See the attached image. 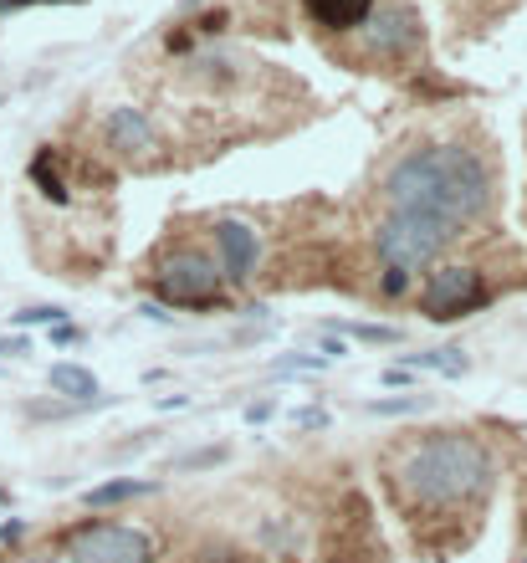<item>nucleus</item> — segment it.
Listing matches in <instances>:
<instances>
[{
  "mask_svg": "<svg viewBox=\"0 0 527 563\" xmlns=\"http://www.w3.org/2000/svg\"><path fill=\"white\" fill-rule=\"evenodd\" d=\"M103 128H108V144L118 154H149L154 149V118L144 108H113Z\"/></svg>",
  "mask_w": 527,
  "mask_h": 563,
  "instance_id": "1a4fd4ad",
  "label": "nucleus"
},
{
  "mask_svg": "<svg viewBox=\"0 0 527 563\" xmlns=\"http://www.w3.org/2000/svg\"><path fill=\"white\" fill-rule=\"evenodd\" d=\"M492 476H497L492 451L481 446L476 436H461V430L420 436L400 456H389V487H394V497H405L425 517H441V512L481 502V497H487V487H492Z\"/></svg>",
  "mask_w": 527,
  "mask_h": 563,
  "instance_id": "f03ea898",
  "label": "nucleus"
},
{
  "mask_svg": "<svg viewBox=\"0 0 527 563\" xmlns=\"http://www.w3.org/2000/svg\"><path fill=\"white\" fill-rule=\"evenodd\" d=\"M21 354H31V338H26V333L0 338V359H21Z\"/></svg>",
  "mask_w": 527,
  "mask_h": 563,
  "instance_id": "412c9836",
  "label": "nucleus"
},
{
  "mask_svg": "<svg viewBox=\"0 0 527 563\" xmlns=\"http://www.w3.org/2000/svg\"><path fill=\"white\" fill-rule=\"evenodd\" d=\"M52 343H57V349H67V343H82V328H72V323H57V328H52Z\"/></svg>",
  "mask_w": 527,
  "mask_h": 563,
  "instance_id": "a878e982",
  "label": "nucleus"
},
{
  "mask_svg": "<svg viewBox=\"0 0 527 563\" xmlns=\"http://www.w3.org/2000/svg\"><path fill=\"white\" fill-rule=\"evenodd\" d=\"M384 200L394 215H425L461 236L492 210V164L466 144H425L389 164Z\"/></svg>",
  "mask_w": 527,
  "mask_h": 563,
  "instance_id": "f257e3e1",
  "label": "nucleus"
},
{
  "mask_svg": "<svg viewBox=\"0 0 527 563\" xmlns=\"http://www.w3.org/2000/svg\"><path fill=\"white\" fill-rule=\"evenodd\" d=\"M410 379H415V369H405V364H389V369H384V384H389V389H400V384H410Z\"/></svg>",
  "mask_w": 527,
  "mask_h": 563,
  "instance_id": "bb28decb",
  "label": "nucleus"
},
{
  "mask_svg": "<svg viewBox=\"0 0 527 563\" xmlns=\"http://www.w3.org/2000/svg\"><path fill=\"white\" fill-rule=\"evenodd\" d=\"M47 384H52V395H62L67 405H98L103 400L98 395V374L87 369V364H72V359L52 364L47 369Z\"/></svg>",
  "mask_w": 527,
  "mask_h": 563,
  "instance_id": "9b49d317",
  "label": "nucleus"
},
{
  "mask_svg": "<svg viewBox=\"0 0 527 563\" xmlns=\"http://www.w3.org/2000/svg\"><path fill=\"white\" fill-rule=\"evenodd\" d=\"M451 231L441 221H425V215H384V226L374 231V251L389 272H425L435 256L446 251Z\"/></svg>",
  "mask_w": 527,
  "mask_h": 563,
  "instance_id": "20e7f679",
  "label": "nucleus"
},
{
  "mask_svg": "<svg viewBox=\"0 0 527 563\" xmlns=\"http://www.w3.org/2000/svg\"><path fill=\"white\" fill-rule=\"evenodd\" d=\"M26 175H31V185L47 195L52 205H67V200H72V195H67V180L57 175V154H52V149H41V154L26 164Z\"/></svg>",
  "mask_w": 527,
  "mask_h": 563,
  "instance_id": "ddd939ff",
  "label": "nucleus"
},
{
  "mask_svg": "<svg viewBox=\"0 0 527 563\" xmlns=\"http://www.w3.org/2000/svg\"><path fill=\"white\" fill-rule=\"evenodd\" d=\"M159 543L128 523H77L62 533L67 563H154Z\"/></svg>",
  "mask_w": 527,
  "mask_h": 563,
  "instance_id": "39448f33",
  "label": "nucleus"
},
{
  "mask_svg": "<svg viewBox=\"0 0 527 563\" xmlns=\"http://www.w3.org/2000/svg\"><path fill=\"white\" fill-rule=\"evenodd\" d=\"M195 563H251V558H246L241 548H231V543H210Z\"/></svg>",
  "mask_w": 527,
  "mask_h": 563,
  "instance_id": "aec40b11",
  "label": "nucleus"
},
{
  "mask_svg": "<svg viewBox=\"0 0 527 563\" xmlns=\"http://www.w3.org/2000/svg\"><path fill=\"white\" fill-rule=\"evenodd\" d=\"M226 21H231L226 11H210V16H200V21H195V31H200V36H221V31H226Z\"/></svg>",
  "mask_w": 527,
  "mask_h": 563,
  "instance_id": "5701e85b",
  "label": "nucleus"
},
{
  "mask_svg": "<svg viewBox=\"0 0 527 563\" xmlns=\"http://www.w3.org/2000/svg\"><path fill=\"white\" fill-rule=\"evenodd\" d=\"M522 533H527V507H522Z\"/></svg>",
  "mask_w": 527,
  "mask_h": 563,
  "instance_id": "72a5a7b5",
  "label": "nucleus"
},
{
  "mask_svg": "<svg viewBox=\"0 0 527 563\" xmlns=\"http://www.w3.org/2000/svg\"><path fill=\"white\" fill-rule=\"evenodd\" d=\"M328 425V410H313V405H307L302 415H297V430H323Z\"/></svg>",
  "mask_w": 527,
  "mask_h": 563,
  "instance_id": "393cba45",
  "label": "nucleus"
},
{
  "mask_svg": "<svg viewBox=\"0 0 527 563\" xmlns=\"http://www.w3.org/2000/svg\"><path fill=\"white\" fill-rule=\"evenodd\" d=\"M226 446H205V451H185V456H174L169 471H215V466H226Z\"/></svg>",
  "mask_w": 527,
  "mask_h": 563,
  "instance_id": "dca6fc26",
  "label": "nucleus"
},
{
  "mask_svg": "<svg viewBox=\"0 0 527 563\" xmlns=\"http://www.w3.org/2000/svg\"><path fill=\"white\" fill-rule=\"evenodd\" d=\"M149 492H159V482L154 476H113V482H98V487H87L82 492V502L87 507H123V502H139V497H149Z\"/></svg>",
  "mask_w": 527,
  "mask_h": 563,
  "instance_id": "f8f14e48",
  "label": "nucleus"
},
{
  "mask_svg": "<svg viewBox=\"0 0 527 563\" xmlns=\"http://www.w3.org/2000/svg\"><path fill=\"white\" fill-rule=\"evenodd\" d=\"M318 354H323V359H328V364H333V359H343V354H348V349H343V338H333V333H328V338H323V343H318Z\"/></svg>",
  "mask_w": 527,
  "mask_h": 563,
  "instance_id": "cd10ccee",
  "label": "nucleus"
},
{
  "mask_svg": "<svg viewBox=\"0 0 527 563\" xmlns=\"http://www.w3.org/2000/svg\"><path fill=\"white\" fill-rule=\"evenodd\" d=\"M185 405H190V395H164L159 400V410H185Z\"/></svg>",
  "mask_w": 527,
  "mask_h": 563,
  "instance_id": "7c9ffc66",
  "label": "nucleus"
},
{
  "mask_svg": "<svg viewBox=\"0 0 527 563\" xmlns=\"http://www.w3.org/2000/svg\"><path fill=\"white\" fill-rule=\"evenodd\" d=\"M369 410H374V415H420V410H430V400H425V395H405V400H374Z\"/></svg>",
  "mask_w": 527,
  "mask_h": 563,
  "instance_id": "a211bd4d",
  "label": "nucleus"
},
{
  "mask_svg": "<svg viewBox=\"0 0 527 563\" xmlns=\"http://www.w3.org/2000/svg\"><path fill=\"white\" fill-rule=\"evenodd\" d=\"M26 533V523H21V517H11V523H0V543H16Z\"/></svg>",
  "mask_w": 527,
  "mask_h": 563,
  "instance_id": "c756f323",
  "label": "nucleus"
},
{
  "mask_svg": "<svg viewBox=\"0 0 527 563\" xmlns=\"http://www.w3.org/2000/svg\"><path fill=\"white\" fill-rule=\"evenodd\" d=\"M139 318H149V323H174V313H164L159 302H139Z\"/></svg>",
  "mask_w": 527,
  "mask_h": 563,
  "instance_id": "c85d7f7f",
  "label": "nucleus"
},
{
  "mask_svg": "<svg viewBox=\"0 0 527 563\" xmlns=\"http://www.w3.org/2000/svg\"><path fill=\"white\" fill-rule=\"evenodd\" d=\"M272 415H277V395H272V400H256V405H246V420H251V425L272 420Z\"/></svg>",
  "mask_w": 527,
  "mask_h": 563,
  "instance_id": "b1692460",
  "label": "nucleus"
},
{
  "mask_svg": "<svg viewBox=\"0 0 527 563\" xmlns=\"http://www.w3.org/2000/svg\"><path fill=\"white\" fill-rule=\"evenodd\" d=\"M359 36H364L369 57H384V62H405V57H415L420 41H425L415 11H405V6H374L369 21L359 26Z\"/></svg>",
  "mask_w": 527,
  "mask_h": 563,
  "instance_id": "0eeeda50",
  "label": "nucleus"
},
{
  "mask_svg": "<svg viewBox=\"0 0 527 563\" xmlns=\"http://www.w3.org/2000/svg\"><path fill=\"white\" fill-rule=\"evenodd\" d=\"M57 323H67V308H57V302H36V308L11 313V328L16 333H26V328H57Z\"/></svg>",
  "mask_w": 527,
  "mask_h": 563,
  "instance_id": "2eb2a0df",
  "label": "nucleus"
},
{
  "mask_svg": "<svg viewBox=\"0 0 527 563\" xmlns=\"http://www.w3.org/2000/svg\"><path fill=\"white\" fill-rule=\"evenodd\" d=\"M302 11L323 31H359L374 11V0H302Z\"/></svg>",
  "mask_w": 527,
  "mask_h": 563,
  "instance_id": "9d476101",
  "label": "nucleus"
},
{
  "mask_svg": "<svg viewBox=\"0 0 527 563\" xmlns=\"http://www.w3.org/2000/svg\"><path fill=\"white\" fill-rule=\"evenodd\" d=\"M272 369H292V374H307V369H328L323 354H277Z\"/></svg>",
  "mask_w": 527,
  "mask_h": 563,
  "instance_id": "6ab92c4d",
  "label": "nucleus"
},
{
  "mask_svg": "<svg viewBox=\"0 0 527 563\" xmlns=\"http://www.w3.org/2000/svg\"><path fill=\"white\" fill-rule=\"evenodd\" d=\"M215 256H221V277L226 282H251L256 262H261V236L251 221H221L215 226Z\"/></svg>",
  "mask_w": 527,
  "mask_h": 563,
  "instance_id": "6e6552de",
  "label": "nucleus"
},
{
  "mask_svg": "<svg viewBox=\"0 0 527 563\" xmlns=\"http://www.w3.org/2000/svg\"><path fill=\"white\" fill-rule=\"evenodd\" d=\"M11 563H62V558H52V553H21V558H11Z\"/></svg>",
  "mask_w": 527,
  "mask_h": 563,
  "instance_id": "2f4dec72",
  "label": "nucleus"
},
{
  "mask_svg": "<svg viewBox=\"0 0 527 563\" xmlns=\"http://www.w3.org/2000/svg\"><path fill=\"white\" fill-rule=\"evenodd\" d=\"M6 6H72V0H6Z\"/></svg>",
  "mask_w": 527,
  "mask_h": 563,
  "instance_id": "473e14b6",
  "label": "nucleus"
},
{
  "mask_svg": "<svg viewBox=\"0 0 527 563\" xmlns=\"http://www.w3.org/2000/svg\"><path fill=\"white\" fill-rule=\"evenodd\" d=\"M379 287H384V297H405V292H410V272H389V267H384V282H379Z\"/></svg>",
  "mask_w": 527,
  "mask_h": 563,
  "instance_id": "4be33fe9",
  "label": "nucleus"
},
{
  "mask_svg": "<svg viewBox=\"0 0 527 563\" xmlns=\"http://www.w3.org/2000/svg\"><path fill=\"white\" fill-rule=\"evenodd\" d=\"M522 563H527V558H522Z\"/></svg>",
  "mask_w": 527,
  "mask_h": 563,
  "instance_id": "f704fd0d",
  "label": "nucleus"
},
{
  "mask_svg": "<svg viewBox=\"0 0 527 563\" xmlns=\"http://www.w3.org/2000/svg\"><path fill=\"white\" fill-rule=\"evenodd\" d=\"M492 302V287L476 267H441L425 282V318L430 323H461Z\"/></svg>",
  "mask_w": 527,
  "mask_h": 563,
  "instance_id": "423d86ee",
  "label": "nucleus"
},
{
  "mask_svg": "<svg viewBox=\"0 0 527 563\" xmlns=\"http://www.w3.org/2000/svg\"><path fill=\"white\" fill-rule=\"evenodd\" d=\"M149 277H154V297L174 302V308H215L221 302V267L195 246L164 251Z\"/></svg>",
  "mask_w": 527,
  "mask_h": 563,
  "instance_id": "7ed1b4c3",
  "label": "nucleus"
},
{
  "mask_svg": "<svg viewBox=\"0 0 527 563\" xmlns=\"http://www.w3.org/2000/svg\"><path fill=\"white\" fill-rule=\"evenodd\" d=\"M405 369H441V374L461 379L471 369V359H466V349H425V354H410Z\"/></svg>",
  "mask_w": 527,
  "mask_h": 563,
  "instance_id": "4468645a",
  "label": "nucleus"
},
{
  "mask_svg": "<svg viewBox=\"0 0 527 563\" xmlns=\"http://www.w3.org/2000/svg\"><path fill=\"white\" fill-rule=\"evenodd\" d=\"M343 333L359 343H400V328H384V323H348Z\"/></svg>",
  "mask_w": 527,
  "mask_h": 563,
  "instance_id": "f3484780",
  "label": "nucleus"
}]
</instances>
